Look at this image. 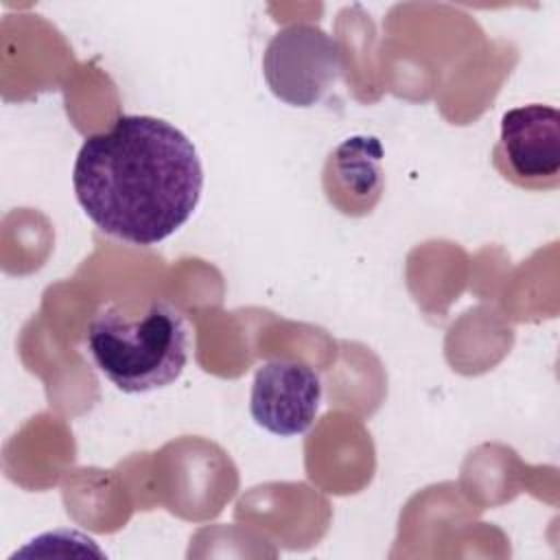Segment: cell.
<instances>
[{
  "instance_id": "obj_1",
  "label": "cell",
  "mask_w": 560,
  "mask_h": 560,
  "mask_svg": "<svg viewBox=\"0 0 560 560\" xmlns=\"http://www.w3.org/2000/svg\"><path fill=\"white\" fill-rule=\"evenodd\" d=\"M72 186L98 230L131 245H158L197 210L203 166L179 127L158 116L122 114L83 140Z\"/></svg>"
},
{
  "instance_id": "obj_3",
  "label": "cell",
  "mask_w": 560,
  "mask_h": 560,
  "mask_svg": "<svg viewBox=\"0 0 560 560\" xmlns=\"http://www.w3.org/2000/svg\"><path fill=\"white\" fill-rule=\"evenodd\" d=\"M343 70L339 44L319 26L293 22L280 28L262 55V74L276 98L293 107H313Z\"/></svg>"
},
{
  "instance_id": "obj_2",
  "label": "cell",
  "mask_w": 560,
  "mask_h": 560,
  "mask_svg": "<svg viewBox=\"0 0 560 560\" xmlns=\"http://www.w3.org/2000/svg\"><path fill=\"white\" fill-rule=\"evenodd\" d=\"M85 348L98 372L125 394H147L175 383L190 350V332L179 308L153 300L129 315L103 304L90 319Z\"/></svg>"
},
{
  "instance_id": "obj_5",
  "label": "cell",
  "mask_w": 560,
  "mask_h": 560,
  "mask_svg": "<svg viewBox=\"0 0 560 560\" xmlns=\"http://www.w3.org/2000/svg\"><path fill=\"white\" fill-rule=\"evenodd\" d=\"M497 164L521 186L551 184L560 171V114L551 105L529 103L501 116Z\"/></svg>"
},
{
  "instance_id": "obj_4",
  "label": "cell",
  "mask_w": 560,
  "mask_h": 560,
  "mask_svg": "<svg viewBox=\"0 0 560 560\" xmlns=\"http://www.w3.org/2000/svg\"><path fill=\"white\" fill-rule=\"evenodd\" d=\"M322 405V378L298 359H269L258 365L249 394L254 422L280 438L306 433Z\"/></svg>"
},
{
  "instance_id": "obj_6",
  "label": "cell",
  "mask_w": 560,
  "mask_h": 560,
  "mask_svg": "<svg viewBox=\"0 0 560 560\" xmlns=\"http://www.w3.org/2000/svg\"><path fill=\"white\" fill-rule=\"evenodd\" d=\"M381 158V142L372 136L348 138L330 155L328 166H332L335 186H339L346 192H354L352 214L370 212V208L376 203L383 188Z\"/></svg>"
}]
</instances>
